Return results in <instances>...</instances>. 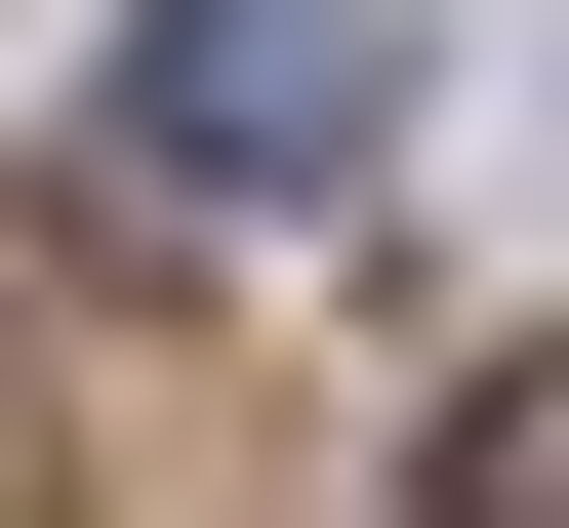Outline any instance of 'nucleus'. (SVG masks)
Masks as SVG:
<instances>
[{
    "instance_id": "1",
    "label": "nucleus",
    "mask_w": 569,
    "mask_h": 528,
    "mask_svg": "<svg viewBox=\"0 0 569 528\" xmlns=\"http://www.w3.org/2000/svg\"><path fill=\"white\" fill-rule=\"evenodd\" d=\"M82 163L203 203V245L367 203V163H407V0H122V41H82Z\"/></svg>"
}]
</instances>
